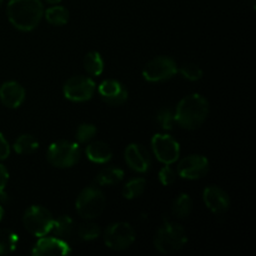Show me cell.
<instances>
[{"label": "cell", "instance_id": "6da1fadb", "mask_svg": "<svg viewBox=\"0 0 256 256\" xmlns=\"http://www.w3.org/2000/svg\"><path fill=\"white\" fill-rule=\"evenodd\" d=\"M10 24L20 32H32L44 16L40 0H10L6 6Z\"/></svg>", "mask_w": 256, "mask_h": 256}, {"label": "cell", "instance_id": "7a4b0ae2", "mask_svg": "<svg viewBox=\"0 0 256 256\" xmlns=\"http://www.w3.org/2000/svg\"><path fill=\"white\" fill-rule=\"evenodd\" d=\"M209 115V102L200 94L182 98L174 112L175 122L182 129L195 130L202 126Z\"/></svg>", "mask_w": 256, "mask_h": 256}, {"label": "cell", "instance_id": "3957f363", "mask_svg": "<svg viewBox=\"0 0 256 256\" xmlns=\"http://www.w3.org/2000/svg\"><path fill=\"white\" fill-rule=\"evenodd\" d=\"M188 242V235L184 228L174 222H165L158 229L154 238V246L162 254H175Z\"/></svg>", "mask_w": 256, "mask_h": 256}, {"label": "cell", "instance_id": "277c9868", "mask_svg": "<svg viewBox=\"0 0 256 256\" xmlns=\"http://www.w3.org/2000/svg\"><path fill=\"white\" fill-rule=\"evenodd\" d=\"M106 206L105 195L99 188L88 186L80 192L75 202V209L78 214L86 220L100 216Z\"/></svg>", "mask_w": 256, "mask_h": 256}, {"label": "cell", "instance_id": "5b68a950", "mask_svg": "<svg viewBox=\"0 0 256 256\" xmlns=\"http://www.w3.org/2000/svg\"><path fill=\"white\" fill-rule=\"evenodd\" d=\"M80 154L79 144L70 140H58L48 148L46 159L52 166L65 169L74 166L79 162Z\"/></svg>", "mask_w": 256, "mask_h": 256}, {"label": "cell", "instance_id": "8992f818", "mask_svg": "<svg viewBox=\"0 0 256 256\" xmlns=\"http://www.w3.org/2000/svg\"><path fill=\"white\" fill-rule=\"evenodd\" d=\"M54 218L52 214L42 205H32L22 216V225L34 236H45L52 232Z\"/></svg>", "mask_w": 256, "mask_h": 256}, {"label": "cell", "instance_id": "52a82bcc", "mask_svg": "<svg viewBox=\"0 0 256 256\" xmlns=\"http://www.w3.org/2000/svg\"><path fill=\"white\" fill-rule=\"evenodd\" d=\"M135 230L129 222H112L104 232V242L109 249L115 252L126 250L134 244Z\"/></svg>", "mask_w": 256, "mask_h": 256}, {"label": "cell", "instance_id": "ba28073f", "mask_svg": "<svg viewBox=\"0 0 256 256\" xmlns=\"http://www.w3.org/2000/svg\"><path fill=\"white\" fill-rule=\"evenodd\" d=\"M178 69L176 62L172 58L162 55L146 62L142 69V76L150 82H162L172 79L178 72Z\"/></svg>", "mask_w": 256, "mask_h": 256}, {"label": "cell", "instance_id": "9c48e42d", "mask_svg": "<svg viewBox=\"0 0 256 256\" xmlns=\"http://www.w3.org/2000/svg\"><path fill=\"white\" fill-rule=\"evenodd\" d=\"M96 90L94 80L88 76L78 75L66 80L62 86V92L68 100L74 102H84L92 99Z\"/></svg>", "mask_w": 256, "mask_h": 256}, {"label": "cell", "instance_id": "30bf717a", "mask_svg": "<svg viewBox=\"0 0 256 256\" xmlns=\"http://www.w3.org/2000/svg\"><path fill=\"white\" fill-rule=\"evenodd\" d=\"M152 149L156 159L164 165H172L180 156V145L168 134H156L152 139Z\"/></svg>", "mask_w": 256, "mask_h": 256}, {"label": "cell", "instance_id": "8fae6325", "mask_svg": "<svg viewBox=\"0 0 256 256\" xmlns=\"http://www.w3.org/2000/svg\"><path fill=\"white\" fill-rule=\"evenodd\" d=\"M209 172V160L202 155H189L180 160L178 164L176 174L182 179H202Z\"/></svg>", "mask_w": 256, "mask_h": 256}, {"label": "cell", "instance_id": "7c38bea8", "mask_svg": "<svg viewBox=\"0 0 256 256\" xmlns=\"http://www.w3.org/2000/svg\"><path fill=\"white\" fill-rule=\"evenodd\" d=\"M72 252L66 240L56 236H40L32 249V254L35 256H59L69 255Z\"/></svg>", "mask_w": 256, "mask_h": 256}, {"label": "cell", "instance_id": "4fadbf2b", "mask_svg": "<svg viewBox=\"0 0 256 256\" xmlns=\"http://www.w3.org/2000/svg\"><path fill=\"white\" fill-rule=\"evenodd\" d=\"M98 92L106 104L112 105V106L122 105L128 100V96H129L126 88L122 82L114 79L104 80L98 86Z\"/></svg>", "mask_w": 256, "mask_h": 256}, {"label": "cell", "instance_id": "5bb4252c", "mask_svg": "<svg viewBox=\"0 0 256 256\" xmlns=\"http://www.w3.org/2000/svg\"><path fill=\"white\" fill-rule=\"evenodd\" d=\"M124 158L128 166L140 174L146 172L152 165V158H150L149 152L146 150V148L140 144L128 145L124 152Z\"/></svg>", "mask_w": 256, "mask_h": 256}, {"label": "cell", "instance_id": "9a60e30c", "mask_svg": "<svg viewBox=\"0 0 256 256\" xmlns=\"http://www.w3.org/2000/svg\"><path fill=\"white\" fill-rule=\"evenodd\" d=\"M202 200H204L208 209L214 214H222L230 208V198L228 192L222 190V188L215 186V185L208 186L204 190Z\"/></svg>", "mask_w": 256, "mask_h": 256}, {"label": "cell", "instance_id": "2e32d148", "mask_svg": "<svg viewBox=\"0 0 256 256\" xmlns=\"http://www.w3.org/2000/svg\"><path fill=\"white\" fill-rule=\"evenodd\" d=\"M25 89L18 82H5L0 86V102L4 106L16 109L24 102Z\"/></svg>", "mask_w": 256, "mask_h": 256}, {"label": "cell", "instance_id": "e0dca14e", "mask_svg": "<svg viewBox=\"0 0 256 256\" xmlns=\"http://www.w3.org/2000/svg\"><path fill=\"white\" fill-rule=\"evenodd\" d=\"M88 159L95 164H105L110 162L112 156V152L109 145L104 142H88V146L85 149Z\"/></svg>", "mask_w": 256, "mask_h": 256}, {"label": "cell", "instance_id": "ac0fdd59", "mask_svg": "<svg viewBox=\"0 0 256 256\" xmlns=\"http://www.w3.org/2000/svg\"><path fill=\"white\" fill-rule=\"evenodd\" d=\"M74 220L69 215H62L58 219H54L52 228V232H54V236L62 240H66L74 234Z\"/></svg>", "mask_w": 256, "mask_h": 256}, {"label": "cell", "instance_id": "d6986e66", "mask_svg": "<svg viewBox=\"0 0 256 256\" xmlns=\"http://www.w3.org/2000/svg\"><path fill=\"white\" fill-rule=\"evenodd\" d=\"M124 179V170L116 166L104 168L98 174L96 182L102 186H112V185L119 184Z\"/></svg>", "mask_w": 256, "mask_h": 256}, {"label": "cell", "instance_id": "ffe728a7", "mask_svg": "<svg viewBox=\"0 0 256 256\" xmlns=\"http://www.w3.org/2000/svg\"><path fill=\"white\" fill-rule=\"evenodd\" d=\"M84 69L90 76H100L104 72V60L99 52H90L84 58Z\"/></svg>", "mask_w": 256, "mask_h": 256}, {"label": "cell", "instance_id": "44dd1931", "mask_svg": "<svg viewBox=\"0 0 256 256\" xmlns=\"http://www.w3.org/2000/svg\"><path fill=\"white\" fill-rule=\"evenodd\" d=\"M44 18L49 24L55 25V26H62V25L68 24L69 22V10L62 5L50 6L44 12Z\"/></svg>", "mask_w": 256, "mask_h": 256}, {"label": "cell", "instance_id": "7402d4cb", "mask_svg": "<svg viewBox=\"0 0 256 256\" xmlns=\"http://www.w3.org/2000/svg\"><path fill=\"white\" fill-rule=\"evenodd\" d=\"M39 148V142L30 134H22L15 140L12 149L19 155L32 154Z\"/></svg>", "mask_w": 256, "mask_h": 256}, {"label": "cell", "instance_id": "603a6c76", "mask_svg": "<svg viewBox=\"0 0 256 256\" xmlns=\"http://www.w3.org/2000/svg\"><path fill=\"white\" fill-rule=\"evenodd\" d=\"M192 210V200L189 195L182 192V194L178 195V196L175 198L172 206V212L175 216L180 218V219H184V218L189 216Z\"/></svg>", "mask_w": 256, "mask_h": 256}, {"label": "cell", "instance_id": "cb8c5ba5", "mask_svg": "<svg viewBox=\"0 0 256 256\" xmlns=\"http://www.w3.org/2000/svg\"><path fill=\"white\" fill-rule=\"evenodd\" d=\"M146 180L144 178H132L122 188V196L128 200L139 198L145 192Z\"/></svg>", "mask_w": 256, "mask_h": 256}, {"label": "cell", "instance_id": "d4e9b609", "mask_svg": "<svg viewBox=\"0 0 256 256\" xmlns=\"http://www.w3.org/2000/svg\"><path fill=\"white\" fill-rule=\"evenodd\" d=\"M19 236L9 229H0V255L12 254L18 246Z\"/></svg>", "mask_w": 256, "mask_h": 256}, {"label": "cell", "instance_id": "484cf974", "mask_svg": "<svg viewBox=\"0 0 256 256\" xmlns=\"http://www.w3.org/2000/svg\"><path fill=\"white\" fill-rule=\"evenodd\" d=\"M100 226L92 222H82L78 228V235L84 242H92L100 236Z\"/></svg>", "mask_w": 256, "mask_h": 256}, {"label": "cell", "instance_id": "4316f807", "mask_svg": "<svg viewBox=\"0 0 256 256\" xmlns=\"http://www.w3.org/2000/svg\"><path fill=\"white\" fill-rule=\"evenodd\" d=\"M98 129L94 124H89V122H84V124L79 125L76 130V140L79 144H88L92 142L96 135Z\"/></svg>", "mask_w": 256, "mask_h": 256}, {"label": "cell", "instance_id": "83f0119b", "mask_svg": "<svg viewBox=\"0 0 256 256\" xmlns=\"http://www.w3.org/2000/svg\"><path fill=\"white\" fill-rule=\"evenodd\" d=\"M178 72H180L182 78L190 80V82H198L204 75V72H202V68L196 64H192V62L184 64L180 69H178Z\"/></svg>", "mask_w": 256, "mask_h": 256}, {"label": "cell", "instance_id": "f1b7e54d", "mask_svg": "<svg viewBox=\"0 0 256 256\" xmlns=\"http://www.w3.org/2000/svg\"><path fill=\"white\" fill-rule=\"evenodd\" d=\"M156 122L162 130H172L175 124L174 112L169 108H162L156 114Z\"/></svg>", "mask_w": 256, "mask_h": 256}, {"label": "cell", "instance_id": "f546056e", "mask_svg": "<svg viewBox=\"0 0 256 256\" xmlns=\"http://www.w3.org/2000/svg\"><path fill=\"white\" fill-rule=\"evenodd\" d=\"M159 180L162 185L169 186V185L174 184L175 180H176V172L170 165H165L160 169Z\"/></svg>", "mask_w": 256, "mask_h": 256}, {"label": "cell", "instance_id": "4dcf8cb0", "mask_svg": "<svg viewBox=\"0 0 256 256\" xmlns=\"http://www.w3.org/2000/svg\"><path fill=\"white\" fill-rule=\"evenodd\" d=\"M8 182H9V172L0 162V199L2 200L8 199V195L5 194V188H6Z\"/></svg>", "mask_w": 256, "mask_h": 256}, {"label": "cell", "instance_id": "1f68e13d", "mask_svg": "<svg viewBox=\"0 0 256 256\" xmlns=\"http://www.w3.org/2000/svg\"><path fill=\"white\" fill-rule=\"evenodd\" d=\"M10 155V145L4 138V135L0 132V162L8 159Z\"/></svg>", "mask_w": 256, "mask_h": 256}, {"label": "cell", "instance_id": "d6a6232c", "mask_svg": "<svg viewBox=\"0 0 256 256\" xmlns=\"http://www.w3.org/2000/svg\"><path fill=\"white\" fill-rule=\"evenodd\" d=\"M2 218H4V208H2V205H0V222H2Z\"/></svg>", "mask_w": 256, "mask_h": 256}, {"label": "cell", "instance_id": "836d02e7", "mask_svg": "<svg viewBox=\"0 0 256 256\" xmlns=\"http://www.w3.org/2000/svg\"><path fill=\"white\" fill-rule=\"evenodd\" d=\"M46 2H49V4H58V2H60L62 0H45Z\"/></svg>", "mask_w": 256, "mask_h": 256}, {"label": "cell", "instance_id": "e575fe53", "mask_svg": "<svg viewBox=\"0 0 256 256\" xmlns=\"http://www.w3.org/2000/svg\"><path fill=\"white\" fill-rule=\"evenodd\" d=\"M2 2H4V0H0V6H2Z\"/></svg>", "mask_w": 256, "mask_h": 256}]
</instances>
